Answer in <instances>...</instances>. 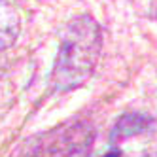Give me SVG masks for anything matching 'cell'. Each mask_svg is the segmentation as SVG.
<instances>
[{
    "instance_id": "obj_2",
    "label": "cell",
    "mask_w": 157,
    "mask_h": 157,
    "mask_svg": "<svg viewBox=\"0 0 157 157\" xmlns=\"http://www.w3.org/2000/svg\"><path fill=\"white\" fill-rule=\"evenodd\" d=\"M155 121L144 114H127L123 116L114 131H112V146H119L125 140H131L134 136H142V134L151 132Z\"/></svg>"
},
{
    "instance_id": "obj_1",
    "label": "cell",
    "mask_w": 157,
    "mask_h": 157,
    "mask_svg": "<svg viewBox=\"0 0 157 157\" xmlns=\"http://www.w3.org/2000/svg\"><path fill=\"white\" fill-rule=\"evenodd\" d=\"M102 49V30L89 13L74 17L66 25L59 51L51 70V85L55 91H72L85 85L97 68Z\"/></svg>"
},
{
    "instance_id": "obj_3",
    "label": "cell",
    "mask_w": 157,
    "mask_h": 157,
    "mask_svg": "<svg viewBox=\"0 0 157 157\" xmlns=\"http://www.w3.org/2000/svg\"><path fill=\"white\" fill-rule=\"evenodd\" d=\"M21 32V17L17 10L8 2L0 0V51L12 48Z\"/></svg>"
}]
</instances>
